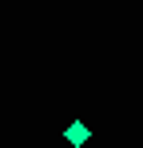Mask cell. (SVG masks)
Listing matches in <instances>:
<instances>
[{
	"label": "cell",
	"instance_id": "1",
	"mask_svg": "<svg viewBox=\"0 0 143 148\" xmlns=\"http://www.w3.org/2000/svg\"><path fill=\"white\" fill-rule=\"evenodd\" d=\"M64 140H68L72 148H84L88 140H92V128H88L84 120H72L68 128H64Z\"/></svg>",
	"mask_w": 143,
	"mask_h": 148
}]
</instances>
